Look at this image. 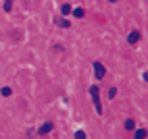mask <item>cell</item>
<instances>
[{
	"instance_id": "cell-1",
	"label": "cell",
	"mask_w": 148,
	"mask_h": 139,
	"mask_svg": "<svg viewBox=\"0 0 148 139\" xmlns=\"http://www.w3.org/2000/svg\"><path fill=\"white\" fill-rule=\"evenodd\" d=\"M94 73H96V79H102L106 71H104V66H102L100 62H96V64H94Z\"/></svg>"
},
{
	"instance_id": "cell-2",
	"label": "cell",
	"mask_w": 148,
	"mask_h": 139,
	"mask_svg": "<svg viewBox=\"0 0 148 139\" xmlns=\"http://www.w3.org/2000/svg\"><path fill=\"white\" fill-rule=\"evenodd\" d=\"M50 131H52V123H44V125L40 127V131H38V133L46 137V133H50Z\"/></svg>"
},
{
	"instance_id": "cell-3",
	"label": "cell",
	"mask_w": 148,
	"mask_h": 139,
	"mask_svg": "<svg viewBox=\"0 0 148 139\" xmlns=\"http://www.w3.org/2000/svg\"><path fill=\"white\" fill-rule=\"evenodd\" d=\"M90 96H92V100H96V98L100 96V92H98V87H96V85H92V87H90Z\"/></svg>"
},
{
	"instance_id": "cell-4",
	"label": "cell",
	"mask_w": 148,
	"mask_h": 139,
	"mask_svg": "<svg viewBox=\"0 0 148 139\" xmlns=\"http://www.w3.org/2000/svg\"><path fill=\"white\" fill-rule=\"evenodd\" d=\"M146 137V129H138V131H136V137L134 139H144Z\"/></svg>"
},
{
	"instance_id": "cell-5",
	"label": "cell",
	"mask_w": 148,
	"mask_h": 139,
	"mask_svg": "<svg viewBox=\"0 0 148 139\" xmlns=\"http://www.w3.org/2000/svg\"><path fill=\"white\" fill-rule=\"evenodd\" d=\"M127 39H130L132 44H134V42H138V39H140V31H132V35L127 37Z\"/></svg>"
},
{
	"instance_id": "cell-6",
	"label": "cell",
	"mask_w": 148,
	"mask_h": 139,
	"mask_svg": "<svg viewBox=\"0 0 148 139\" xmlns=\"http://www.w3.org/2000/svg\"><path fill=\"white\" fill-rule=\"evenodd\" d=\"M134 127H136V123L132 121V118H130V121H125V129H127V131H132Z\"/></svg>"
},
{
	"instance_id": "cell-7",
	"label": "cell",
	"mask_w": 148,
	"mask_h": 139,
	"mask_svg": "<svg viewBox=\"0 0 148 139\" xmlns=\"http://www.w3.org/2000/svg\"><path fill=\"white\" fill-rule=\"evenodd\" d=\"M11 8H13V0H6V2H4V11L11 13Z\"/></svg>"
},
{
	"instance_id": "cell-8",
	"label": "cell",
	"mask_w": 148,
	"mask_h": 139,
	"mask_svg": "<svg viewBox=\"0 0 148 139\" xmlns=\"http://www.w3.org/2000/svg\"><path fill=\"white\" fill-rule=\"evenodd\" d=\"M71 13H73V17H84V8H75Z\"/></svg>"
},
{
	"instance_id": "cell-9",
	"label": "cell",
	"mask_w": 148,
	"mask_h": 139,
	"mask_svg": "<svg viewBox=\"0 0 148 139\" xmlns=\"http://www.w3.org/2000/svg\"><path fill=\"white\" fill-rule=\"evenodd\" d=\"M56 25H61V27H69V21H65V19H56Z\"/></svg>"
},
{
	"instance_id": "cell-10",
	"label": "cell",
	"mask_w": 148,
	"mask_h": 139,
	"mask_svg": "<svg viewBox=\"0 0 148 139\" xmlns=\"http://www.w3.org/2000/svg\"><path fill=\"white\" fill-rule=\"evenodd\" d=\"M11 94H13L11 87H2V96H11Z\"/></svg>"
},
{
	"instance_id": "cell-11",
	"label": "cell",
	"mask_w": 148,
	"mask_h": 139,
	"mask_svg": "<svg viewBox=\"0 0 148 139\" xmlns=\"http://www.w3.org/2000/svg\"><path fill=\"white\" fill-rule=\"evenodd\" d=\"M69 13H71V6H69V4H63V15H69Z\"/></svg>"
},
{
	"instance_id": "cell-12",
	"label": "cell",
	"mask_w": 148,
	"mask_h": 139,
	"mask_svg": "<svg viewBox=\"0 0 148 139\" xmlns=\"http://www.w3.org/2000/svg\"><path fill=\"white\" fill-rule=\"evenodd\" d=\"M75 139H86V133H84V131H77V133H75Z\"/></svg>"
},
{
	"instance_id": "cell-13",
	"label": "cell",
	"mask_w": 148,
	"mask_h": 139,
	"mask_svg": "<svg viewBox=\"0 0 148 139\" xmlns=\"http://www.w3.org/2000/svg\"><path fill=\"white\" fill-rule=\"evenodd\" d=\"M115 96H117V89H115V87H113V89H108V98H111V100H113Z\"/></svg>"
},
{
	"instance_id": "cell-14",
	"label": "cell",
	"mask_w": 148,
	"mask_h": 139,
	"mask_svg": "<svg viewBox=\"0 0 148 139\" xmlns=\"http://www.w3.org/2000/svg\"><path fill=\"white\" fill-rule=\"evenodd\" d=\"M111 2H117V0H111Z\"/></svg>"
}]
</instances>
